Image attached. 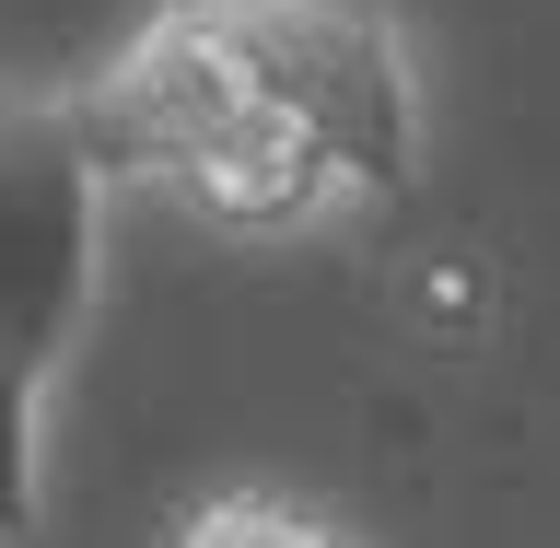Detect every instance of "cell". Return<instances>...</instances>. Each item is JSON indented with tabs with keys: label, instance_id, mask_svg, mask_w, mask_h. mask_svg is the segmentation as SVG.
Returning a JSON list of instances; mask_svg holds the SVG:
<instances>
[{
	"label": "cell",
	"instance_id": "obj_1",
	"mask_svg": "<svg viewBox=\"0 0 560 548\" xmlns=\"http://www.w3.org/2000/svg\"><path fill=\"white\" fill-rule=\"evenodd\" d=\"M70 105L105 187L222 245L350 234L432 152L420 47L385 0H152Z\"/></svg>",
	"mask_w": 560,
	"mask_h": 548
},
{
	"label": "cell",
	"instance_id": "obj_2",
	"mask_svg": "<svg viewBox=\"0 0 560 548\" xmlns=\"http://www.w3.org/2000/svg\"><path fill=\"white\" fill-rule=\"evenodd\" d=\"M105 210L70 82L0 70V548L47 525V409L105 304Z\"/></svg>",
	"mask_w": 560,
	"mask_h": 548
},
{
	"label": "cell",
	"instance_id": "obj_3",
	"mask_svg": "<svg viewBox=\"0 0 560 548\" xmlns=\"http://www.w3.org/2000/svg\"><path fill=\"white\" fill-rule=\"evenodd\" d=\"M164 548H374V537L350 514H327V502H304V490L234 479V490H199V502L164 525Z\"/></svg>",
	"mask_w": 560,
	"mask_h": 548
}]
</instances>
